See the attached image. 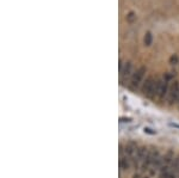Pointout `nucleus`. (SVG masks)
Segmentation results:
<instances>
[{"mask_svg": "<svg viewBox=\"0 0 179 178\" xmlns=\"http://www.w3.org/2000/svg\"><path fill=\"white\" fill-rule=\"evenodd\" d=\"M170 77H164V78H159L155 80L154 84V97L158 98H164L166 95H168L170 91Z\"/></svg>", "mask_w": 179, "mask_h": 178, "instance_id": "obj_1", "label": "nucleus"}, {"mask_svg": "<svg viewBox=\"0 0 179 178\" xmlns=\"http://www.w3.org/2000/svg\"><path fill=\"white\" fill-rule=\"evenodd\" d=\"M144 73H146V68L144 67H140L139 69H136V72H134L131 79H130V82H129V87L131 90H136L141 85L142 79L144 77Z\"/></svg>", "mask_w": 179, "mask_h": 178, "instance_id": "obj_2", "label": "nucleus"}, {"mask_svg": "<svg viewBox=\"0 0 179 178\" xmlns=\"http://www.w3.org/2000/svg\"><path fill=\"white\" fill-rule=\"evenodd\" d=\"M134 72H133V63L131 62H125L122 67V69H119V79L121 82H128L131 79Z\"/></svg>", "mask_w": 179, "mask_h": 178, "instance_id": "obj_3", "label": "nucleus"}, {"mask_svg": "<svg viewBox=\"0 0 179 178\" xmlns=\"http://www.w3.org/2000/svg\"><path fill=\"white\" fill-rule=\"evenodd\" d=\"M154 84H155V80L153 77H148L147 79L143 81L142 84V93L149 98H153L154 97Z\"/></svg>", "mask_w": 179, "mask_h": 178, "instance_id": "obj_4", "label": "nucleus"}, {"mask_svg": "<svg viewBox=\"0 0 179 178\" xmlns=\"http://www.w3.org/2000/svg\"><path fill=\"white\" fill-rule=\"evenodd\" d=\"M178 99H179V84L176 81L171 86V89L168 91V100H170V103H173V102H176Z\"/></svg>", "mask_w": 179, "mask_h": 178, "instance_id": "obj_5", "label": "nucleus"}, {"mask_svg": "<svg viewBox=\"0 0 179 178\" xmlns=\"http://www.w3.org/2000/svg\"><path fill=\"white\" fill-rule=\"evenodd\" d=\"M148 154V151L146 147H139L136 149V154H135V160L138 159V161H141V160H144Z\"/></svg>", "mask_w": 179, "mask_h": 178, "instance_id": "obj_6", "label": "nucleus"}, {"mask_svg": "<svg viewBox=\"0 0 179 178\" xmlns=\"http://www.w3.org/2000/svg\"><path fill=\"white\" fill-rule=\"evenodd\" d=\"M119 167H121V170H128V167H129V159H128V157L121 158V160H119Z\"/></svg>", "mask_w": 179, "mask_h": 178, "instance_id": "obj_7", "label": "nucleus"}, {"mask_svg": "<svg viewBox=\"0 0 179 178\" xmlns=\"http://www.w3.org/2000/svg\"><path fill=\"white\" fill-rule=\"evenodd\" d=\"M152 40H153L152 34H151V32H147L146 36H144V44H146V45H151V44H152Z\"/></svg>", "mask_w": 179, "mask_h": 178, "instance_id": "obj_8", "label": "nucleus"}, {"mask_svg": "<svg viewBox=\"0 0 179 178\" xmlns=\"http://www.w3.org/2000/svg\"><path fill=\"white\" fill-rule=\"evenodd\" d=\"M170 63H171V65H176V63H178V56H177V55L171 56V59H170Z\"/></svg>", "mask_w": 179, "mask_h": 178, "instance_id": "obj_9", "label": "nucleus"}, {"mask_svg": "<svg viewBox=\"0 0 179 178\" xmlns=\"http://www.w3.org/2000/svg\"><path fill=\"white\" fill-rule=\"evenodd\" d=\"M133 17H134V13L131 12V13L129 15V20H131V19H133Z\"/></svg>", "mask_w": 179, "mask_h": 178, "instance_id": "obj_10", "label": "nucleus"}]
</instances>
